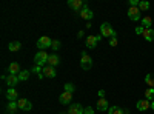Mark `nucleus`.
<instances>
[{
  "label": "nucleus",
  "mask_w": 154,
  "mask_h": 114,
  "mask_svg": "<svg viewBox=\"0 0 154 114\" xmlns=\"http://www.w3.org/2000/svg\"><path fill=\"white\" fill-rule=\"evenodd\" d=\"M48 59H49V54L46 51H37L35 56H34V62L37 66H46L48 65Z\"/></svg>",
  "instance_id": "nucleus-1"
},
{
  "label": "nucleus",
  "mask_w": 154,
  "mask_h": 114,
  "mask_svg": "<svg viewBox=\"0 0 154 114\" xmlns=\"http://www.w3.org/2000/svg\"><path fill=\"white\" fill-rule=\"evenodd\" d=\"M100 35H102V37H109V39H112V37L117 35V32L112 29V26H111L109 23L105 22V23L100 25Z\"/></svg>",
  "instance_id": "nucleus-2"
},
{
  "label": "nucleus",
  "mask_w": 154,
  "mask_h": 114,
  "mask_svg": "<svg viewBox=\"0 0 154 114\" xmlns=\"http://www.w3.org/2000/svg\"><path fill=\"white\" fill-rule=\"evenodd\" d=\"M37 48H38V51H45V49L51 48V45H53V40H51V37H38V40H37Z\"/></svg>",
  "instance_id": "nucleus-3"
},
{
  "label": "nucleus",
  "mask_w": 154,
  "mask_h": 114,
  "mask_svg": "<svg viewBox=\"0 0 154 114\" xmlns=\"http://www.w3.org/2000/svg\"><path fill=\"white\" fill-rule=\"evenodd\" d=\"M80 66H82V69H85V71L91 69V66H93V59L89 57L85 51H82V57H80Z\"/></svg>",
  "instance_id": "nucleus-4"
},
{
  "label": "nucleus",
  "mask_w": 154,
  "mask_h": 114,
  "mask_svg": "<svg viewBox=\"0 0 154 114\" xmlns=\"http://www.w3.org/2000/svg\"><path fill=\"white\" fill-rule=\"evenodd\" d=\"M85 5L86 3H83V0H68V6L71 9H74L75 12H79V14H80V11L85 8Z\"/></svg>",
  "instance_id": "nucleus-5"
},
{
  "label": "nucleus",
  "mask_w": 154,
  "mask_h": 114,
  "mask_svg": "<svg viewBox=\"0 0 154 114\" xmlns=\"http://www.w3.org/2000/svg\"><path fill=\"white\" fill-rule=\"evenodd\" d=\"M140 9H139V6H131L130 9H128V19L130 20H133V22H137V20H140Z\"/></svg>",
  "instance_id": "nucleus-6"
},
{
  "label": "nucleus",
  "mask_w": 154,
  "mask_h": 114,
  "mask_svg": "<svg viewBox=\"0 0 154 114\" xmlns=\"http://www.w3.org/2000/svg\"><path fill=\"white\" fill-rule=\"evenodd\" d=\"M17 103H19V109H22V111H31L32 109V103L28 99H19Z\"/></svg>",
  "instance_id": "nucleus-7"
},
{
  "label": "nucleus",
  "mask_w": 154,
  "mask_h": 114,
  "mask_svg": "<svg viewBox=\"0 0 154 114\" xmlns=\"http://www.w3.org/2000/svg\"><path fill=\"white\" fill-rule=\"evenodd\" d=\"M71 99H72V93L63 91V93L59 96V102H60L62 105H69V103H71Z\"/></svg>",
  "instance_id": "nucleus-8"
},
{
  "label": "nucleus",
  "mask_w": 154,
  "mask_h": 114,
  "mask_svg": "<svg viewBox=\"0 0 154 114\" xmlns=\"http://www.w3.org/2000/svg\"><path fill=\"white\" fill-rule=\"evenodd\" d=\"M43 75H45V77H48V79H54L56 75H57V71H56L54 66L46 65V66H43Z\"/></svg>",
  "instance_id": "nucleus-9"
},
{
  "label": "nucleus",
  "mask_w": 154,
  "mask_h": 114,
  "mask_svg": "<svg viewBox=\"0 0 154 114\" xmlns=\"http://www.w3.org/2000/svg\"><path fill=\"white\" fill-rule=\"evenodd\" d=\"M79 16H80V17H82L83 20H88V22H89V20H91V19L94 17V12H93L91 9H89V8H88V6L85 5V8H83V9L80 11V14H79Z\"/></svg>",
  "instance_id": "nucleus-10"
},
{
  "label": "nucleus",
  "mask_w": 154,
  "mask_h": 114,
  "mask_svg": "<svg viewBox=\"0 0 154 114\" xmlns=\"http://www.w3.org/2000/svg\"><path fill=\"white\" fill-rule=\"evenodd\" d=\"M85 43H86V48H88V49H96L99 40H97V37H96V35H88V37H86V40H85Z\"/></svg>",
  "instance_id": "nucleus-11"
},
{
  "label": "nucleus",
  "mask_w": 154,
  "mask_h": 114,
  "mask_svg": "<svg viewBox=\"0 0 154 114\" xmlns=\"http://www.w3.org/2000/svg\"><path fill=\"white\" fill-rule=\"evenodd\" d=\"M6 99L9 100V102H17V100H19V94H17V90H16V88H8V91H6Z\"/></svg>",
  "instance_id": "nucleus-12"
},
{
  "label": "nucleus",
  "mask_w": 154,
  "mask_h": 114,
  "mask_svg": "<svg viewBox=\"0 0 154 114\" xmlns=\"http://www.w3.org/2000/svg\"><path fill=\"white\" fill-rule=\"evenodd\" d=\"M19 82H20V80H19V75H16V74H9V75H6V83H8L9 88L17 86Z\"/></svg>",
  "instance_id": "nucleus-13"
},
{
  "label": "nucleus",
  "mask_w": 154,
  "mask_h": 114,
  "mask_svg": "<svg viewBox=\"0 0 154 114\" xmlns=\"http://www.w3.org/2000/svg\"><path fill=\"white\" fill-rule=\"evenodd\" d=\"M136 106H137L139 111H146L148 108H151V102L146 100V99H142V100H139V102L136 103Z\"/></svg>",
  "instance_id": "nucleus-14"
},
{
  "label": "nucleus",
  "mask_w": 154,
  "mask_h": 114,
  "mask_svg": "<svg viewBox=\"0 0 154 114\" xmlns=\"http://www.w3.org/2000/svg\"><path fill=\"white\" fill-rule=\"evenodd\" d=\"M68 114H83V108L80 103H71L69 109H68Z\"/></svg>",
  "instance_id": "nucleus-15"
},
{
  "label": "nucleus",
  "mask_w": 154,
  "mask_h": 114,
  "mask_svg": "<svg viewBox=\"0 0 154 114\" xmlns=\"http://www.w3.org/2000/svg\"><path fill=\"white\" fill-rule=\"evenodd\" d=\"M8 71H9V74H16V75H19V74L22 72V69H20V66H19V63H17V62H12V63H9Z\"/></svg>",
  "instance_id": "nucleus-16"
},
{
  "label": "nucleus",
  "mask_w": 154,
  "mask_h": 114,
  "mask_svg": "<svg viewBox=\"0 0 154 114\" xmlns=\"http://www.w3.org/2000/svg\"><path fill=\"white\" fill-rule=\"evenodd\" d=\"M143 37H145V40L146 42H154V29L152 28H146V29H143V34H142Z\"/></svg>",
  "instance_id": "nucleus-17"
},
{
  "label": "nucleus",
  "mask_w": 154,
  "mask_h": 114,
  "mask_svg": "<svg viewBox=\"0 0 154 114\" xmlns=\"http://www.w3.org/2000/svg\"><path fill=\"white\" fill-rule=\"evenodd\" d=\"M59 63H60V59H59V56L54 53V54H49V59H48V65L49 66H57L59 65Z\"/></svg>",
  "instance_id": "nucleus-18"
},
{
  "label": "nucleus",
  "mask_w": 154,
  "mask_h": 114,
  "mask_svg": "<svg viewBox=\"0 0 154 114\" xmlns=\"http://www.w3.org/2000/svg\"><path fill=\"white\" fill-rule=\"evenodd\" d=\"M97 109H99V111H108V109H109L108 100H106V99H99V102H97Z\"/></svg>",
  "instance_id": "nucleus-19"
},
{
  "label": "nucleus",
  "mask_w": 154,
  "mask_h": 114,
  "mask_svg": "<svg viewBox=\"0 0 154 114\" xmlns=\"http://www.w3.org/2000/svg\"><path fill=\"white\" fill-rule=\"evenodd\" d=\"M8 48H9V51H12V53H16V51H19V49L22 48V43H20L19 40H12V42H9Z\"/></svg>",
  "instance_id": "nucleus-20"
},
{
  "label": "nucleus",
  "mask_w": 154,
  "mask_h": 114,
  "mask_svg": "<svg viewBox=\"0 0 154 114\" xmlns=\"http://www.w3.org/2000/svg\"><path fill=\"white\" fill-rule=\"evenodd\" d=\"M6 109H8V112H9V114H14V112L19 109V103H17V102H8Z\"/></svg>",
  "instance_id": "nucleus-21"
},
{
  "label": "nucleus",
  "mask_w": 154,
  "mask_h": 114,
  "mask_svg": "<svg viewBox=\"0 0 154 114\" xmlns=\"http://www.w3.org/2000/svg\"><path fill=\"white\" fill-rule=\"evenodd\" d=\"M31 72L37 74V75H38V79H43V77H45V75H43V68H42V66L34 65V66H32V69H31Z\"/></svg>",
  "instance_id": "nucleus-22"
},
{
  "label": "nucleus",
  "mask_w": 154,
  "mask_h": 114,
  "mask_svg": "<svg viewBox=\"0 0 154 114\" xmlns=\"http://www.w3.org/2000/svg\"><path fill=\"white\" fill-rule=\"evenodd\" d=\"M151 25H152V19H151L149 16H145V17L142 19V26H143V29L151 28Z\"/></svg>",
  "instance_id": "nucleus-23"
},
{
  "label": "nucleus",
  "mask_w": 154,
  "mask_h": 114,
  "mask_svg": "<svg viewBox=\"0 0 154 114\" xmlns=\"http://www.w3.org/2000/svg\"><path fill=\"white\" fill-rule=\"evenodd\" d=\"M29 75H31V71H28V69H23V71L19 74V80L25 82V80H28V79H29Z\"/></svg>",
  "instance_id": "nucleus-24"
},
{
  "label": "nucleus",
  "mask_w": 154,
  "mask_h": 114,
  "mask_svg": "<svg viewBox=\"0 0 154 114\" xmlns=\"http://www.w3.org/2000/svg\"><path fill=\"white\" fill-rule=\"evenodd\" d=\"M145 99L149 100V102H152V100H154V88H146V91H145Z\"/></svg>",
  "instance_id": "nucleus-25"
},
{
  "label": "nucleus",
  "mask_w": 154,
  "mask_h": 114,
  "mask_svg": "<svg viewBox=\"0 0 154 114\" xmlns=\"http://www.w3.org/2000/svg\"><path fill=\"white\" fill-rule=\"evenodd\" d=\"M108 114H125V109H120L119 106H109Z\"/></svg>",
  "instance_id": "nucleus-26"
},
{
  "label": "nucleus",
  "mask_w": 154,
  "mask_h": 114,
  "mask_svg": "<svg viewBox=\"0 0 154 114\" xmlns=\"http://www.w3.org/2000/svg\"><path fill=\"white\" fill-rule=\"evenodd\" d=\"M145 82L149 88H154V74H146V77H145Z\"/></svg>",
  "instance_id": "nucleus-27"
},
{
  "label": "nucleus",
  "mask_w": 154,
  "mask_h": 114,
  "mask_svg": "<svg viewBox=\"0 0 154 114\" xmlns=\"http://www.w3.org/2000/svg\"><path fill=\"white\" fill-rule=\"evenodd\" d=\"M139 9H140V12L148 11V9H149V2H145V0H142V2H139Z\"/></svg>",
  "instance_id": "nucleus-28"
},
{
  "label": "nucleus",
  "mask_w": 154,
  "mask_h": 114,
  "mask_svg": "<svg viewBox=\"0 0 154 114\" xmlns=\"http://www.w3.org/2000/svg\"><path fill=\"white\" fill-rule=\"evenodd\" d=\"M63 88H65V91H68V93H72L75 90V86L72 83H65V85H63Z\"/></svg>",
  "instance_id": "nucleus-29"
},
{
  "label": "nucleus",
  "mask_w": 154,
  "mask_h": 114,
  "mask_svg": "<svg viewBox=\"0 0 154 114\" xmlns=\"http://www.w3.org/2000/svg\"><path fill=\"white\" fill-rule=\"evenodd\" d=\"M51 49H54V51H59V49H60V42H59V40H53Z\"/></svg>",
  "instance_id": "nucleus-30"
},
{
  "label": "nucleus",
  "mask_w": 154,
  "mask_h": 114,
  "mask_svg": "<svg viewBox=\"0 0 154 114\" xmlns=\"http://www.w3.org/2000/svg\"><path fill=\"white\" fill-rule=\"evenodd\" d=\"M83 114H94V108L93 106H86L83 109Z\"/></svg>",
  "instance_id": "nucleus-31"
},
{
  "label": "nucleus",
  "mask_w": 154,
  "mask_h": 114,
  "mask_svg": "<svg viewBox=\"0 0 154 114\" xmlns=\"http://www.w3.org/2000/svg\"><path fill=\"white\" fill-rule=\"evenodd\" d=\"M109 46H117V37H112V39H109Z\"/></svg>",
  "instance_id": "nucleus-32"
},
{
  "label": "nucleus",
  "mask_w": 154,
  "mask_h": 114,
  "mask_svg": "<svg viewBox=\"0 0 154 114\" xmlns=\"http://www.w3.org/2000/svg\"><path fill=\"white\" fill-rule=\"evenodd\" d=\"M128 5H130V8H131V6H139V0H130V2H128Z\"/></svg>",
  "instance_id": "nucleus-33"
},
{
  "label": "nucleus",
  "mask_w": 154,
  "mask_h": 114,
  "mask_svg": "<svg viewBox=\"0 0 154 114\" xmlns=\"http://www.w3.org/2000/svg\"><path fill=\"white\" fill-rule=\"evenodd\" d=\"M136 34H143V26H137L136 28Z\"/></svg>",
  "instance_id": "nucleus-34"
},
{
  "label": "nucleus",
  "mask_w": 154,
  "mask_h": 114,
  "mask_svg": "<svg viewBox=\"0 0 154 114\" xmlns=\"http://www.w3.org/2000/svg\"><path fill=\"white\" fill-rule=\"evenodd\" d=\"M99 97H100V99H105V91H103V90L99 91Z\"/></svg>",
  "instance_id": "nucleus-35"
},
{
  "label": "nucleus",
  "mask_w": 154,
  "mask_h": 114,
  "mask_svg": "<svg viewBox=\"0 0 154 114\" xmlns=\"http://www.w3.org/2000/svg\"><path fill=\"white\" fill-rule=\"evenodd\" d=\"M77 37H79V39H82V37H83V31H79V32H77Z\"/></svg>",
  "instance_id": "nucleus-36"
},
{
  "label": "nucleus",
  "mask_w": 154,
  "mask_h": 114,
  "mask_svg": "<svg viewBox=\"0 0 154 114\" xmlns=\"http://www.w3.org/2000/svg\"><path fill=\"white\" fill-rule=\"evenodd\" d=\"M151 108L154 109V100H152V102H151Z\"/></svg>",
  "instance_id": "nucleus-37"
},
{
  "label": "nucleus",
  "mask_w": 154,
  "mask_h": 114,
  "mask_svg": "<svg viewBox=\"0 0 154 114\" xmlns=\"http://www.w3.org/2000/svg\"><path fill=\"white\" fill-rule=\"evenodd\" d=\"M125 114H130V112H128V111H125Z\"/></svg>",
  "instance_id": "nucleus-38"
}]
</instances>
